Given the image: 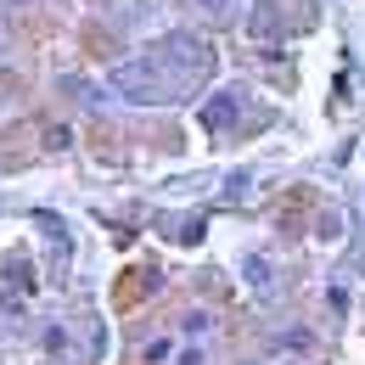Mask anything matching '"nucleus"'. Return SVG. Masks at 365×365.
<instances>
[{
    "label": "nucleus",
    "mask_w": 365,
    "mask_h": 365,
    "mask_svg": "<svg viewBox=\"0 0 365 365\" xmlns=\"http://www.w3.org/2000/svg\"><path fill=\"white\" fill-rule=\"evenodd\" d=\"M208 326H214L208 309H191V315H185V331H208Z\"/></svg>",
    "instance_id": "5"
},
{
    "label": "nucleus",
    "mask_w": 365,
    "mask_h": 365,
    "mask_svg": "<svg viewBox=\"0 0 365 365\" xmlns=\"http://www.w3.org/2000/svg\"><path fill=\"white\" fill-rule=\"evenodd\" d=\"M169 354H175V343H169V337H158V343H146V365L169 360Z\"/></svg>",
    "instance_id": "4"
},
{
    "label": "nucleus",
    "mask_w": 365,
    "mask_h": 365,
    "mask_svg": "<svg viewBox=\"0 0 365 365\" xmlns=\"http://www.w3.org/2000/svg\"><path fill=\"white\" fill-rule=\"evenodd\" d=\"M230 113H236V96H214V101L202 107V124H208V130H225Z\"/></svg>",
    "instance_id": "1"
},
{
    "label": "nucleus",
    "mask_w": 365,
    "mask_h": 365,
    "mask_svg": "<svg viewBox=\"0 0 365 365\" xmlns=\"http://www.w3.org/2000/svg\"><path fill=\"white\" fill-rule=\"evenodd\" d=\"M242 275H247L253 287H270V259H247V264H242Z\"/></svg>",
    "instance_id": "3"
},
{
    "label": "nucleus",
    "mask_w": 365,
    "mask_h": 365,
    "mask_svg": "<svg viewBox=\"0 0 365 365\" xmlns=\"http://www.w3.org/2000/svg\"><path fill=\"white\" fill-rule=\"evenodd\" d=\"M68 124H40V146H46V152H68Z\"/></svg>",
    "instance_id": "2"
},
{
    "label": "nucleus",
    "mask_w": 365,
    "mask_h": 365,
    "mask_svg": "<svg viewBox=\"0 0 365 365\" xmlns=\"http://www.w3.org/2000/svg\"><path fill=\"white\" fill-rule=\"evenodd\" d=\"M202 6H225V0H202Z\"/></svg>",
    "instance_id": "6"
}]
</instances>
